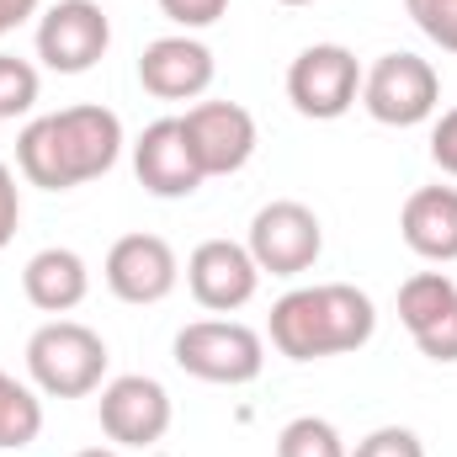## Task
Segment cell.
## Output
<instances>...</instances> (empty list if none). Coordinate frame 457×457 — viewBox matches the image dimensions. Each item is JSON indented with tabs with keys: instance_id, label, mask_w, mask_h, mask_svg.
I'll return each mask as SVG.
<instances>
[{
	"instance_id": "1",
	"label": "cell",
	"mask_w": 457,
	"mask_h": 457,
	"mask_svg": "<svg viewBox=\"0 0 457 457\" xmlns=\"http://www.w3.org/2000/svg\"><path fill=\"white\" fill-rule=\"evenodd\" d=\"M117 154H122V117L96 102L32 117L16 138V165L43 192H70V187L107 176Z\"/></svg>"
},
{
	"instance_id": "2",
	"label": "cell",
	"mask_w": 457,
	"mask_h": 457,
	"mask_svg": "<svg viewBox=\"0 0 457 457\" xmlns=\"http://www.w3.org/2000/svg\"><path fill=\"white\" fill-rule=\"evenodd\" d=\"M378 330V309L351 282H314L293 287L271 303V345L287 361H320L361 351Z\"/></svg>"
},
{
	"instance_id": "3",
	"label": "cell",
	"mask_w": 457,
	"mask_h": 457,
	"mask_svg": "<svg viewBox=\"0 0 457 457\" xmlns=\"http://www.w3.org/2000/svg\"><path fill=\"white\" fill-rule=\"evenodd\" d=\"M27 378L48 399H86L107 378V341L80 320H48L27 336Z\"/></svg>"
},
{
	"instance_id": "4",
	"label": "cell",
	"mask_w": 457,
	"mask_h": 457,
	"mask_svg": "<svg viewBox=\"0 0 457 457\" xmlns=\"http://www.w3.org/2000/svg\"><path fill=\"white\" fill-rule=\"evenodd\" d=\"M361 107L383 128H420L442 107V75L420 54H383L361 70Z\"/></svg>"
},
{
	"instance_id": "5",
	"label": "cell",
	"mask_w": 457,
	"mask_h": 457,
	"mask_svg": "<svg viewBox=\"0 0 457 457\" xmlns=\"http://www.w3.org/2000/svg\"><path fill=\"white\" fill-rule=\"evenodd\" d=\"M176 367L197 383H224V388H239V383H255L261 367H266V345L250 325L239 320H192L176 330Z\"/></svg>"
},
{
	"instance_id": "6",
	"label": "cell",
	"mask_w": 457,
	"mask_h": 457,
	"mask_svg": "<svg viewBox=\"0 0 457 457\" xmlns=\"http://www.w3.org/2000/svg\"><path fill=\"white\" fill-rule=\"evenodd\" d=\"M287 102L314 122H336L361 102V59L345 43H314L287 64Z\"/></svg>"
},
{
	"instance_id": "7",
	"label": "cell",
	"mask_w": 457,
	"mask_h": 457,
	"mask_svg": "<svg viewBox=\"0 0 457 457\" xmlns=\"http://www.w3.org/2000/svg\"><path fill=\"white\" fill-rule=\"evenodd\" d=\"M245 250H250L255 266L271 271V277H303V271L320 261V250H325V224H320V213H314L309 203L282 197V203H266V208L250 219Z\"/></svg>"
},
{
	"instance_id": "8",
	"label": "cell",
	"mask_w": 457,
	"mask_h": 457,
	"mask_svg": "<svg viewBox=\"0 0 457 457\" xmlns=\"http://www.w3.org/2000/svg\"><path fill=\"white\" fill-rule=\"evenodd\" d=\"M112 48V21L96 0H54L37 16V59L54 75H86Z\"/></svg>"
},
{
	"instance_id": "9",
	"label": "cell",
	"mask_w": 457,
	"mask_h": 457,
	"mask_svg": "<svg viewBox=\"0 0 457 457\" xmlns=\"http://www.w3.org/2000/svg\"><path fill=\"white\" fill-rule=\"evenodd\" d=\"M96 415H102L107 442H117V447H154L170 431V394H165L160 378L122 372V378H112L102 388Z\"/></svg>"
},
{
	"instance_id": "10",
	"label": "cell",
	"mask_w": 457,
	"mask_h": 457,
	"mask_svg": "<svg viewBox=\"0 0 457 457\" xmlns=\"http://www.w3.org/2000/svg\"><path fill=\"white\" fill-rule=\"evenodd\" d=\"M107 287H112L122 303H165L181 282V261L170 250V239L160 234H122L112 250H107V266H102Z\"/></svg>"
},
{
	"instance_id": "11",
	"label": "cell",
	"mask_w": 457,
	"mask_h": 457,
	"mask_svg": "<svg viewBox=\"0 0 457 457\" xmlns=\"http://www.w3.org/2000/svg\"><path fill=\"white\" fill-rule=\"evenodd\" d=\"M187 287L208 314H239L261 287V266L239 239H203L187 255Z\"/></svg>"
},
{
	"instance_id": "12",
	"label": "cell",
	"mask_w": 457,
	"mask_h": 457,
	"mask_svg": "<svg viewBox=\"0 0 457 457\" xmlns=\"http://www.w3.org/2000/svg\"><path fill=\"white\" fill-rule=\"evenodd\" d=\"M133 176H138V187L149 197H165V203L192 197L208 181L203 165H197V154H192V144H187L181 117H160V122H149L138 133V144H133Z\"/></svg>"
},
{
	"instance_id": "13",
	"label": "cell",
	"mask_w": 457,
	"mask_h": 457,
	"mask_svg": "<svg viewBox=\"0 0 457 457\" xmlns=\"http://www.w3.org/2000/svg\"><path fill=\"white\" fill-rule=\"evenodd\" d=\"M181 128H187V144H192L203 176H234L255 154V117L239 102H197V107H187Z\"/></svg>"
},
{
	"instance_id": "14",
	"label": "cell",
	"mask_w": 457,
	"mask_h": 457,
	"mask_svg": "<svg viewBox=\"0 0 457 457\" xmlns=\"http://www.w3.org/2000/svg\"><path fill=\"white\" fill-rule=\"evenodd\" d=\"M219 64H213V48L197 43L192 32H170V37H154L138 59V86L160 102H197L208 96Z\"/></svg>"
},
{
	"instance_id": "15",
	"label": "cell",
	"mask_w": 457,
	"mask_h": 457,
	"mask_svg": "<svg viewBox=\"0 0 457 457\" xmlns=\"http://www.w3.org/2000/svg\"><path fill=\"white\" fill-rule=\"evenodd\" d=\"M21 293H27L32 309L64 320L70 309L86 303V293H91V266H86L70 245H48V250H37V255L21 266Z\"/></svg>"
},
{
	"instance_id": "16",
	"label": "cell",
	"mask_w": 457,
	"mask_h": 457,
	"mask_svg": "<svg viewBox=\"0 0 457 457\" xmlns=\"http://www.w3.org/2000/svg\"><path fill=\"white\" fill-rule=\"evenodd\" d=\"M399 234L420 261H457V187H420L404 197Z\"/></svg>"
},
{
	"instance_id": "17",
	"label": "cell",
	"mask_w": 457,
	"mask_h": 457,
	"mask_svg": "<svg viewBox=\"0 0 457 457\" xmlns=\"http://www.w3.org/2000/svg\"><path fill=\"white\" fill-rule=\"evenodd\" d=\"M37 436H43V399H37V388H27L11 372H0V453H21Z\"/></svg>"
},
{
	"instance_id": "18",
	"label": "cell",
	"mask_w": 457,
	"mask_h": 457,
	"mask_svg": "<svg viewBox=\"0 0 457 457\" xmlns=\"http://www.w3.org/2000/svg\"><path fill=\"white\" fill-rule=\"evenodd\" d=\"M447 303H457V282L447 271H415L404 287H399V325L415 336L420 325H431Z\"/></svg>"
},
{
	"instance_id": "19",
	"label": "cell",
	"mask_w": 457,
	"mask_h": 457,
	"mask_svg": "<svg viewBox=\"0 0 457 457\" xmlns=\"http://www.w3.org/2000/svg\"><path fill=\"white\" fill-rule=\"evenodd\" d=\"M277 457H351V447H345V436L330 420L298 415V420H287L277 431Z\"/></svg>"
},
{
	"instance_id": "20",
	"label": "cell",
	"mask_w": 457,
	"mask_h": 457,
	"mask_svg": "<svg viewBox=\"0 0 457 457\" xmlns=\"http://www.w3.org/2000/svg\"><path fill=\"white\" fill-rule=\"evenodd\" d=\"M37 91H43L37 70L27 59H16V54H0V122L32 112L37 107Z\"/></svg>"
},
{
	"instance_id": "21",
	"label": "cell",
	"mask_w": 457,
	"mask_h": 457,
	"mask_svg": "<svg viewBox=\"0 0 457 457\" xmlns=\"http://www.w3.org/2000/svg\"><path fill=\"white\" fill-rule=\"evenodd\" d=\"M404 11L442 54H457V0H404Z\"/></svg>"
},
{
	"instance_id": "22",
	"label": "cell",
	"mask_w": 457,
	"mask_h": 457,
	"mask_svg": "<svg viewBox=\"0 0 457 457\" xmlns=\"http://www.w3.org/2000/svg\"><path fill=\"white\" fill-rule=\"evenodd\" d=\"M351 457H426V442L410 426H378L351 447Z\"/></svg>"
},
{
	"instance_id": "23",
	"label": "cell",
	"mask_w": 457,
	"mask_h": 457,
	"mask_svg": "<svg viewBox=\"0 0 457 457\" xmlns=\"http://www.w3.org/2000/svg\"><path fill=\"white\" fill-rule=\"evenodd\" d=\"M410 341L420 345V356H431V361H457V303H447L431 325H420Z\"/></svg>"
},
{
	"instance_id": "24",
	"label": "cell",
	"mask_w": 457,
	"mask_h": 457,
	"mask_svg": "<svg viewBox=\"0 0 457 457\" xmlns=\"http://www.w3.org/2000/svg\"><path fill=\"white\" fill-rule=\"evenodd\" d=\"M160 11H165L181 32H203V27H213L228 11V0H160Z\"/></svg>"
},
{
	"instance_id": "25",
	"label": "cell",
	"mask_w": 457,
	"mask_h": 457,
	"mask_svg": "<svg viewBox=\"0 0 457 457\" xmlns=\"http://www.w3.org/2000/svg\"><path fill=\"white\" fill-rule=\"evenodd\" d=\"M431 160L457 181V107L453 112H442L436 117V128H431Z\"/></svg>"
},
{
	"instance_id": "26",
	"label": "cell",
	"mask_w": 457,
	"mask_h": 457,
	"mask_svg": "<svg viewBox=\"0 0 457 457\" xmlns=\"http://www.w3.org/2000/svg\"><path fill=\"white\" fill-rule=\"evenodd\" d=\"M16 224H21V192H16V176H11V165L0 160V250L11 245Z\"/></svg>"
},
{
	"instance_id": "27",
	"label": "cell",
	"mask_w": 457,
	"mask_h": 457,
	"mask_svg": "<svg viewBox=\"0 0 457 457\" xmlns=\"http://www.w3.org/2000/svg\"><path fill=\"white\" fill-rule=\"evenodd\" d=\"M37 5H43V0H0V37H5L11 27H21L27 16H37Z\"/></svg>"
},
{
	"instance_id": "28",
	"label": "cell",
	"mask_w": 457,
	"mask_h": 457,
	"mask_svg": "<svg viewBox=\"0 0 457 457\" xmlns=\"http://www.w3.org/2000/svg\"><path fill=\"white\" fill-rule=\"evenodd\" d=\"M75 457H122L117 447H86V453H75Z\"/></svg>"
},
{
	"instance_id": "29",
	"label": "cell",
	"mask_w": 457,
	"mask_h": 457,
	"mask_svg": "<svg viewBox=\"0 0 457 457\" xmlns=\"http://www.w3.org/2000/svg\"><path fill=\"white\" fill-rule=\"evenodd\" d=\"M277 5H314V0H277Z\"/></svg>"
}]
</instances>
